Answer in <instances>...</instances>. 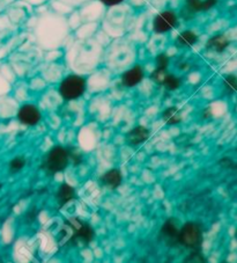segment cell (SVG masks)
Returning a JSON list of instances; mask_svg holds the SVG:
<instances>
[{"mask_svg":"<svg viewBox=\"0 0 237 263\" xmlns=\"http://www.w3.org/2000/svg\"><path fill=\"white\" fill-rule=\"evenodd\" d=\"M203 240V230L198 223L190 221V223H186L180 228L179 245L181 246L188 248L190 251H197L202 247Z\"/></svg>","mask_w":237,"mask_h":263,"instance_id":"obj_5","label":"cell"},{"mask_svg":"<svg viewBox=\"0 0 237 263\" xmlns=\"http://www.w3.org/2000/svg\"><path fill=\"white\" fill-rule=\"evenodd\" d=\"M25 2H31V3H41L43 0H25Z\"/></svg>","mask_w":237,"mask_h":263,"instance_id":"obj_29","label":"cell"},{"mask_svg":"<svg viewBox=\"0 0 237 263\" xmlns=\"http://www.w3.org/2000/svg\"><path fill=\"white\" fill-rule=\"evenodd\" d=\"M236 239H237V230H236Z\"/></svg>","mask_w":237,"mask_h":263,"instance_id":"obj_30","label":"cell"},{"mask_svg":"<svg viewBox=\"0 0 237 263\" xmlns=\"http://www.w3.org/2000/svg\"><path fill=\"white\" fill-rule=\"evenodd\" d=\"M26 166V159L24 157H15L14 159L10 161L8 168H10L11 174H15L17 172H20Z\"/></svg>","mask_w":237,"mask_h":263,"instance_id":"obj_21","label":"cell"},{"mask_svg":"<svg viewBox=\"0 0 237 263\" xmlns=\"http://www.w3.org/2000/svg\"><path fill=\"white\" fill-rule=\"evenodd\" d=\"M223 86L228 94H235L237 93V77L234 74L227 76L223 79Z\"/></svg>","mask_w":237,"mask_h":263,"instance_id":"obj_20","label":"cell"},{"mask_svg":"<svg viewBox=\"0 0 237 263\" xmlns=\"http://www.w3.org/2000/svg\"><path fill=\"white\" fill-rule=\"evenodd\" d=\"M123 182V174L121 170L112 168L103 174L102 176V183L109 189H117L121 187Z\"/></svg>","mask_w":237,"mask_h":263,"instance_id":"obj_14","label":"cell"},{"mask_svg":"<svg viewBox=\"0 0 237 263\" xmlns=\"http://www.w3.org/2000/svg\"><path fill=\"white\" fill-rule=\"evenodd\" d=\"M145 77V70L140 64H135L127 69L124 73L122 74V85L126 88H132L138 86L143 81Z\"/></svg>","mask_w":237,"mask_h":263,"instance_id":"obj_9","label":"cell"},{"mask_svg":"<svg viewBox=\"0 0 237 263\" xmlns=\"http://www.w3.org/2000/svg\"><path fill=\"white\" fill-rule=\"evenodd\" d=\"M219 0H186L185 6L182 11V16L185 20L193 17L194 14L200 12H207L216 6Z\"/></svg>","mask_w":237,"mask_h":263,"instance_id":"obj_7","label":"cell"},{"mask_svg":"<svg viewBox=\"0 0 237 263\" xmlns=\"http://www.w3.org/2000/svg\"><path fill=\"white\" fill-rule=\"evenodd\" d=\"M177 25H179V15L171 10L162 11L153 19V30L156 34L169 33L170 30L176 28Z\"/></svg>","mask_w":237,"mask_h":263,"instance_id":"obj_6","label":"cell"},{"mask_svg":"<svg viewBox=\"0 0 237 263\" xmlns=\"http://www.w3.org/2000/svg\"><path fill=\"white\" fill-rule=\"evenodd\" d=\"M64 4H68V5H77V4L85 3V2H89V0H59Z\"/></svg>","mask_w":237,"mask_h":263,"instance_id":"obj_28","label":"cell"},{"mask_svg":"<svg viewBox=\"0 0 237 263\" xmlns=\"http://www.w3.org/2000/svg\"><path fill=\"white\" fill-rule=\"evenodd\" d=\"M87 89V80L81 74H68L58 86L59 95L65 101L80 99Z\"/></svg>","mask_w":237,"mask_h":263,"instance_id":"obj_3","label":"cell"},{"mask_svg":"<svg viewBox=\"0 0 237 263\" xmlns=\"http://www.w3.org/2000/svg\"><path fill=\"white\" fill-rule=\"evenodd\" d=\"M169 73L168 70H157L155 69L152 73H150V79H152L153 83L155 84H159V85H162V81L163 79L166 78V76Z\"/></svg>","mask_w":237,"mask_h":263,"instance_id":"obj_23","label":"cell"},{"mask_svg":"<svg viewBox=\"0 0 237 263\" xmlns=\"http://www.w3.org/2000/svg\"><path fill=\"white\" fill-rule=\"evenodd\" d=\"M198 42V35L192 30H184L176 39V45L179 48H191Z\"/></svg>","mask_w":237,"mask_h":263,"instance_id":"obj_16","label":"cell"},{"mask_svg":"<svg viewBox=\"0 0 237 263\" xmlns=\"http://www.w3.org/2000/svg\"><path fill=\"white\" fill-rule=\"evenodd\" d=\"M75 196H76L75 189L67 183L61 184V187H59L57 190V201L61 206L66 205L68 202L73 201V199L75 198Z\"/></svg>","mask_w":237,"mask_h":263,"instance_id":"obj_15","label":"cell"},{"mask_svg":"<svg viewBox=\"0 0 237 263\" xmlns=\"http://www.w3.org/2000/svg\"><path fill=\"white\" fill-rule=\"evenodd\" d=\"M162 121L168 125H176L182 122L181 110L177 107H169L162 112Z\"/></svg>","mask_w":237,"mask_h":263,"instance_id":"obj_17","label":"cell"},{"mask_svg":"<svg viewBox=\"0 0 237 263\" xmlns=\"http://www.w3.org/2000/svg\"><path fill=\"white\" fill-rule=\"evenodd\" d=\"M130 50L129 49H117L115 52H113V62H115V64H124V63L129 62L130 60Z\"/></svg>","mask_w":237,"mask_h":263,"instance_id":"obj_19","label":"cell"},{"mask_svg":"<svg viewBox=\"0 0 237 263\" xmlns=\"http://www.w3.org/2000/svg\"><path fill=\"white\" fill-rule=\"evenodd\" d=\"M104 6L106 7H110V6H115V5H120V4L126 3V0H100Z\"/></svg>","mask_w":237,"mask_h":263,"instance_id":"obj_26","label":"cell"},{"mask_svg":"<svg viewBox=\"0 0 237 263\" xmlns=\"http://www.w3.org/2000/svg\"><path fill=\"white\" fill-rule=\"evenodd\" d=\"M149 136L150 131L148 128L144 125H138L126 135V142L132 146H138V145L145 143L149 138Z\"/></svg>","mask_w":237,"mask_h":263,"instance_id":"obj_12","label":"cell"},{"mask_svg":"<svg viewBox=\"0 0 237 263\" xmlns=\"http://www.w3.org/2000/svg\"><path fill=\"white\" fill-rule=\"evenodd\" d=\"M16 39L15 17L10 7L0 12V57L10 51Z\"/></svg>","mask_w":237,"mask_h":263,"instance_id":"obj_2","label":"cell"},{"mask_svg":"<svg viewBox=\"0 0 237 263\" xmlns=\"http://www.w3.org/2000/svg\"><path fill=\"white\" fill-rule=\"evenodd\" d=\"M41 119H42V114H41L38 107L31 103L24 104L17 112V120L25 125L34 126L40 123Z\"/></svg>","mask_w":237,"mask_h":263,"instance_id":"obj_8","label":"cell"},{"mask_svg":"<svg viewBox=\"0 0 237 263\" xmlns=\"http://www.w3.org/2000/svg\"><path fill=\"white\" fill-rule=\"evenodd\" d=\"M65 226L70 231V234L66 235L63 241L64 246H76V245H83L88 246L93 241L95 237V232L92 225L86 223L79 218H70L65 220Z\"/></svg>","mask_w":237,"mask_h":263,"instance_id":"obj_1","label":"cell"},{"mask_svg":"<svg viewBox=\"0 0 237 263\" xmlns=\"http://www.w3.org/2000/svg\"><path fill=\"white\" fill-rule=\"evenodd\" d=\"M179 233L180 228L177 224V219L170 218L165 221V224L161 228V237L169 246H176L179 245Z\"/></svg>","mask_w":237,"mask_h":263,"instance_id":"obj_11","label":"cell"},{"mask_svg":"<svg viewBox=\"0 0 237 263\" xmlns=\"http://www.w3.org/2000/svg\"><path fill=\"white\" fill-rule=\"evenodd\" d=\"M206 258L204 257V255L200 252V249H197V251H192V253L190 254L189 256H186V258L184 260V262H205Z\"/></svg>","mask_w":237,"mask_h":263,"instance_id":"obj_24","label":"cell"},{"mask_svg":"<svg viewBox=\"0 0 237 263\" xmlns=\"http://www.w3.org/2000/svg\"><path fill=\"white\" fill-rule=\"evenodd\" d=\"M75 55L77 64H83V66H85V64H90V63L96 61L98 49L94 43H81L76 50Z\"/></svg>","mask_w":237,"mask_h":263,"instance_id":"obj_10","label":"cell"},{"mask_svg":"<svg viewBox=\"0 0 237 263\" xmlns=\"http://www.w3.org/2000/svg\"><path fill=\"white\" fill-rule=\"evenodd\" d=\"M229 44H230V41L228 40L226 35L218 34V35H214L213 37H211L207 41L206 49L209 50V51L222 53L228 47H229Z\"/></svg>","mask_w":237,"mask_h":263,"instance_id":"obj_13","label":"cell"},{"mask_svg":"<svg viewBox=\"0 0 237 263\" xmlns=\"http://www.w3.org/2000/svg\"><path fill=\"white\" fill-rule=\"evenodd\" d=\"M162 85L165 86L168 90H176L181 87V79L175 74L168 73L166 76V78L163 79Z\"/></svg>","mask_w":237,"mask_h":263,"instance_id":"obj_18","label":"cell"},{"mask_svg":"<svg viewBox=\"0 0 237 263\" xmlns=\"http://www.w3.org/2000/svg\"><path fill=\"white\" fill-rule=\"evenodd\" d=\"M170 60L167 53H160L155 58V65H156L157 70H168Z\"/></svg>","mask_w":237,"mask_h":263,"instance_id":"obj_22","label":"cell"},{"mask_svg":"<svg viewBox=\"0 0 237 263\" xmlns=\"http://www.w3.org/2000/svg\"><path fill=\"white\" fill-rule=\"evenodd\" d=\"M14 0H0V12H3L5 8H7Z\"/></svg>","mask_w":237,"mask_h":263,"instance_id":"obj_27","label":"cell"},{"mask_svg":"<svg viewBox=\"0 0 237 263\" xmlns=\"http://www.w3.org/2000/svg\"><path fill=\"white\" fill-rule=\"evenodd\" d=\"M68 153H70V159H72L73 164H74L75 167L79 166L81 162H83L84 157H83V154L77 151V149L70 148V149H68Z\"/></svg>","mask_w":237,"mask_h":263,"instance_id":"obj_25","label":"cell"},{"mask_svg":"<svg viewBox=\"0 0 237 263\" xmlns=\"http://www.w3.org/2000/svg\"><path fill=\"white\" fill-rule=\"evenodd\" d=\"M68 164H70L68 148L63 146H54L45 156L43 168L49 174H57L65 171Z\"/></svg>","mask_w":237,"mask_h":263,"instance_id":"obj_4","label":"cell"}]
</instances>
